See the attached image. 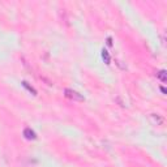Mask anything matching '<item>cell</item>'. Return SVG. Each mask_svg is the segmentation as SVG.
Segmentation results:
<instances>
[{
	"mask_svg": "<svg viewBox=\"0 0 167 167\" xmlns=\"http://www.w3.org/2000/svg\"><path fill=\"white\" fill-rule=\"evenodd\" d=\"M64 93H65V95L68 97V98H71V99H74V101H80V102L84 101V97L80 95V94L77 93V91H74V90H71V89H65V90H64Z\"/></svg>",
	"mask_w": 167,
	"mask_h": 167,
	"instance_id": "1",
	"label": "cell"
},
{
	"mask_svg": "<svg viewBox=\"0 0 167 167\" xmlns=\"http://www.w3.org/2000/svg\"><path fill=\"white\" fill-rule=\"evenodd\" d=\"M150 120H152L153 124H155V125L163 124V118H162L161 115H155V114H152V115H150Z\"/></svg>",
	"mask_w": 167,
	"mask_h": 167,
	"instance_id": "2",
	"label": "cell"
},
{
	"mask_svg": "<svg viewBox=\"0 0 167 167\" xmlns=\"http://www.w3.org/2000/svg\"><path fill=\"white\" fill-rule=\"evenodd\" d=\"M24 136H25L26 138H29V140H34V138H35L34 131H32L30 128H26V129L24 131Z\"/></svg>",
	"mask_w": 167,
	"mask_h": 167,
	"instance_id": "3",
	"label": "cell"
},
{
	"mask_svg": "<svg viewBox=\"0 0 167 167\" xmlns=\"http://www.w3.org/2000/svg\"><path fill=\"white\" fill-rule=\"evenodd\" d=\"M158 79H159L162 82H165L166 80H167V79H166V72H165V71H161L159 73H158Z\"/></svg>",
	"mask_w": 167,
	"mask_h": 167,
	"instance_id": "4",
	"label": "cell"
},
{
	"mask_svg": "<svg viewBox=\"0 0 167 167\" xmlns=\"http://www.w3.org/2000/svg\"><path fill=\"white\" fill-rule=\"evenodd\" d=\"M22 84H24V86H25V88H27V89H29V90H30V91H33V93H34V94H35V93H37V91H35V90H34V89H33V88H30V86H29V85H27V82H22Z\"/></svg>",
	"mask_w": 167,
	"mask_h": 167,
	"instance_id": "5",
	"label": "cell"
},
{
	"mask_svg": "<svg viewBox=\"0 0 167 167\" xmlns=\"http://www.w3.org/2000/svg\"><path fill=\"white\" fill-rule=\"evenodd\" d=\"M103 58H106V62H107V64H108V62H110V59H108V55H107V51H103Z\"/></svg>",
	"mask_w": 167,
	"mask_h": 167,
	"instance_id": "6",
	"label": "cell"
}]
</instances>
